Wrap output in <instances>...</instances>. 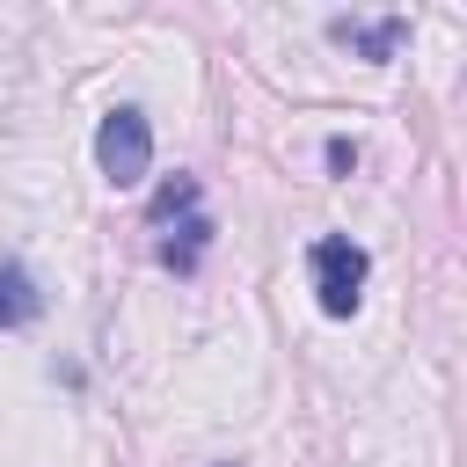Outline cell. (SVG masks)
<instances>
[{"label":"cell","instance_id":"1","mask_svg":"<svg viewBox=\"0 0 467 467\" xmlns=\"http://www.w3.org/2000/svg\"><path fill=\"white\" fill-rule=\"evenodd\" d=\"M95 168H102L117 190L146 182V168H153V131H146L139 109H109V117L95 124Z\"/></svg>","mask_w":467,"mask_h":467},{"label":"cell","instance_id":"2","mask_svg":"<svg viewBox=\"0 0 467 467\" xmlns=\"http://www.w3.org/2000/svg\"><path fill=\"white\" fill-rule=\"evenodd\" d=\"M314 292H321V314H358V292H365V248L358 241H343V234H328V241H314Z\"/></svg>","mask_w":467,"mask_h":467},{"label":"cell","instance_id":"3","mask_svg":"<svg viewBox=\"0 0 467 467\" xmlns=\"http://www.w3.org/2000/svg\"><path fill=\"white\" fill-rule=\"evenodd\" d=\"M44 314V292H36V277L15 263V255H0V328H29Z\"/></svg>","mask_w":467,"mask_h":467},{"label":"cell","instance_id":"4","mask_svg":"<svg viewBox=\"0 0 467 467\" xmlns=\"http://www.w3.org/2000/svg\"><path fill=\"white\" fill-rule=\"evenodd\" d=\"M204 241H212V219H182V226H175V241H161V263H168L175 277H190V270H197V255H204Z\"/></svg>","mask_w":467,"mask_h":467},{"label":"cell","instance_id":"5","mask_svg":"<svg viewBox=\"0 0 467 467\" xmlns=\"http://www.w3.org/2000/svg\"><path fill=\"white\" fill-rule=\"evenodd\" d=\"M336 36H343V44H358L365 58H387V51H394V36H401V22H394V15H387V22H336Z\"/></svg>","mask_w":467,"mask_h":467},{"label":"cell","instance_id":"6","mask_svg":"<svg viewBox=\"0 0 467 467\" xmlns=\"http://www.w3.org/2000/svg\"><path fill=\"white\" fill-rule=\"evenodd\" d=\"M175 212H197V182H190V175H175V182L153 190V226H168Z\"/></svg>","mask_w":467,"mask_h":467},{"label":"cell","instance_id":"7","mask_svg":"<svg viewBox=\"0 0 467 467\" xmlns=\"http://www.w3.org/2000/svg\"><path fill=\"white\" fill-rule=\"evenodd\" d=\"M328 168H343V175H350V168H358V146H350V139H328Z\"/></svg>","mask_w":467,"mask_h":467}]
</instances>
